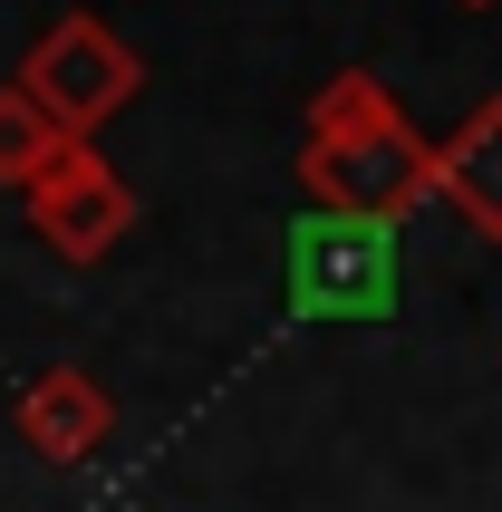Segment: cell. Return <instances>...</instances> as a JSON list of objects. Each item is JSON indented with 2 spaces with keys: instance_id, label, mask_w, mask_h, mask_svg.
I'll return each instance as SVG.
<instances>
[{
  "instance_id": "cell-7",
  "label": "cell",
  "mask_w": 502,
  "mask_h": 512,
  "mask_svg": "<svg viewBox=\"0 0 502 512\" xmlns=\"http://www.w3.org/2000/svg\"><path fill=\"white\" fill-rule=\"evenodd\" d=\"M58 155H68V136H58L39 107H29L20 87H0V184H10V194H29V184L58 165Z\"/></svg>"
},
{
  "instance_id": "cell-1",
  "label": "cell",
  "mask_w": 502,
  "mask_h": 512,
  "mask_svg": "<svg viewBox=\"0 0 502 512\" xmlns=\"http://www.w3.org/2000/svg\"><path fill=\"white\" fill-rule=\"evenodd\" d=\"M300 194L309 213H338V223H406L416 203H435V145L406 126L387 78L367 68H338L319 97H309V136H300Z\"/></svg>"
},
{
  "instance_id": "cell-5",
  "label": "cell",
  "mask_w": 502,
  "mask_h": 512,
  "mask_svg": "<svg viewBox=\"0 0 502 512\" xmlns=\"http://www.w3.org/2000/svg\"><path fill=\"white\" fill-rule=\"evenodd\" d=\"M10 426H20V445L39 464H87L116 435V397L87 368H49V377L20 387V416H10Z\"/></svg>"
},
{
  "instance_id": "cell-2",
  "label": "cell",
  "mask_w": 502,
  "mask_h": 512,
  "mask_svg": "<svg viewBox=\"0 0 502 512\" xmlns=\"http://www.w3.org/2000/svg\"><path fill=\"white\" fill-rule=\"evenodd\" d=\"M10 87H20L68 145H97V126H116V116L136 107L145 58H136V39H116L97 10H58V20L20 49Z\"/></svg>"
},
{
  "instance_id": "cell-8",
  "label": "cell",
  "mask_w": 502,
  "mask_h": 512,
  "mask_svg": "<svg viewBox=\"0 0 502 512\" xmlns=\"http://www.w3.org/2000/svg\"><path fill=\"white\" fill-rule=\"evenodd\" d=\"M454 10H502V0H454Z\"/></svg>"
},
{
  "instance_id": "cell-3",
  "label": "cell",
  "mask_w": 502,
  "mask_h": 512,
  "mask_svg": "<svg viewBox=\"0 0 502 512\" xmlns=\"http://www.w3.org/2000/svg\"><path fill=\"white\" fill-rule=\"evenodd\" d=\"M20 213H29V232H39L58 261H107L116 242H126V223H136V194H126V174H116L97 145H68L20 194Z\"/></svg>"
},
{
  "instance_id": "cell-6",
  "label": "cell",
  "mask_w": 502,
  "mask_h": 512,
  "mask_svg": "<svg viewBox=\"0 0 502 512\" xmlns=\"http://www.w3.org/2000/svg\"><path fill=\"white\" fill-rule=\"evenodd\" d=\"M435 194H445L483 242H502V97H483V107L435 145Z\"/></svg>"
},
{
  "instance_id": "cell-4",
  "label": "cell",
  "mask_w": 502,
  "mask_h": 512,
  "mask_svg": "<svg viewBox=\"0 0 502 512\" xmlns=\"http://www.w3.org/2000/svg\"><path fill=\"white\" fill-rule=\"evenodd\" d=\"M290 261H300V300L309 310H387V223H338V213H309L290 232Z\"/></svg>"
}]
</instances>
